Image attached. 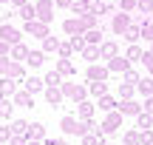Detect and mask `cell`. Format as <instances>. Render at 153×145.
Segmentation results:
<instances>
[{
  "mask_svg": "<svg viewBox=\"0 0 153 145\" xmlns=\"http://www.w3.org/2000/svg\"><path fill=\"white\" fill-rule=\"evenodd\" d=\"M119 128H122V114H119V111H111L108 117H105L102 123H99V134H102V137L116 134Z\"/></svg>",
  "mask_w": 153,
  "mask_h": 145,
  "instance_id": "6da1fadb",
  "label": "cell"
},
{
  "mask_svg": "<svg viewBox=\"0 0 153 145\" xmlns=\"http://www.w3.org/2000/svg\"><path fill=\"white\" fill-rule=\"evenodd\" d=\"M60 91H62V97H68V100H74V102H79V100L88 97V85H79V83H62Z\"/></svg>",
  "mask_w": 153,
  "mask_h": 145,
  "instance_id": "7a4b0ae2",
  "label": "cell"
},
{
  "mask_svg": "<svg viewBox=\"0 0 153 145\" xmlns=\"http://www.w3.org/2000/svg\"><path fill=\"white\" fill-rule=\"evenodd\" d=\"M34 11H37V20L51 23V17H54V0H37L34 3Z\"/></svg>",
  "mask_w": 153,
  "mask_h": 145,
  "instance_id": "3957f363",
  "label": "cell"
},
{
  "mask_svg": "<svg viewBox=\"0 0 153 145\" xmlns=\"http://www.w3.org/2000/svg\"><path fill=\"white\" fill-rule=\"evenodd\" d=\"M20 37H23V34L17 31L14 26H9V23H0V40H3V43L17 46V43H20Z\"/></svg>",
  "mask_w": 153,
  "mask_h": 145,
  "instance_id": "277c9868",
  "label": "cell"
},
{
  "mask_svg": "<svg viewBox=\"0 0 153 145\" xmlns=\"http://www.w3.org/2000/svg\"><path fill=\"white\" fill-rule=\"evenodd\" d=\"M26 34L45 40V37H48V23H43V20H28L26 23Z\"/></svg>",
  "mask_w": 153,
  "mask_h": 145,
  "instance_id": "5b68a950",
  "label": "cell"
},
{
  "mask_svg": "<svg viewBox=\"0 0 153 145\" xmlns=\"http://www.w3.org/2000/svg\"><path fill=\"white\" fill-rule=\"evenodd\" d=\"M131 26V14L128 11H116L114 20H111V28H114V34H125V28Z\"/></svg>",
  "mask_w": 153,
  "mask_h": 145,
  "instance_id": "8992f818",
  "label": "cell"
},
{
  "mask_svg": "<svg viewBox=\"0 0 153 145\" xmlns=\"http://www.w3.org/2000/svg\"><path fill=\"white\" fill-rule=\"evenodd\" d=\"M116 111L122 114V117H139V114H142V105H139L136 100H119V105H116Z\"/></svg>",
  "mask_w": 153,
  "mask_h": 145,
  "instance_id": "52a82bcc",
  "label": "cell"
},
{
  "mask_svg": "<svg viewBox=\"0 0 153 145\" xmlns=\"http://www.w3.org/2000/svg\"><path fill=\"white\" fill-rule=\"evenodd\" d=\"M116 54H119L116 40H102V43H99V60H114Z\"/></svg>",
  "mask_w": 153,
  "mask_h": 145,
  "instance_id": "ba28073f",
  "label": "cell"
},
{
  "mask_svg": "<svg viewBox=\"0 0 153 145\" xmlns=\"http://www.w3.org/2000/svg\"><path fill=\"white\" fill-rule=\"evenodd\" d=\"M108 66H97V63H91V66H88V80H91V83H105V80H108Z\"/></svg>",
  "mask_w": 153,
  "mask_h": 145,
  "instance_id": "9c48e42d",
  "label": "cell"
},
{
  "mask_svg": "<svg viewBox=\"0 0 153 145\" xmlns=\"http://www.w3.org/2000/svg\"><path fill=\"white\" fill-rule=\"evenodd\" d=\"M128 68H131V63H128L125 54H116L114 60H108V71H111V74H125Z\"/></svg>",
  "mask_w": 153,
  "mask_h": 145,
  "instance_id": "30bf717a",
  "label": "cell"
},
{
  "mask_svg": "<svg viewBox=\"0 0 153 145\" xmlns=\"http://www.w3.org/2000/svg\"><path fill=\"white\" fill-rule=\"evenodd\" d=\"M14 94H17V83L11 77H3L0 80V100H11Z\"/></svg>",
  "mask_w": 153,
  "mask_h": 145,
  "instance_id": "8fae6325",
  "label": "cell"
},
{
  "mask_svg": "<svg viewBox=\"0 0 153 145\" xmlns=\"http://www.w3.org/2000/svg\"><path fill=\"white\" fill-rule=\"evenodd\" d=\"M26 140H45V125L43 123H28V131H26Z\"/></svg>",
  "mask_w": 153,
  "mask_h": 145,
  "instance_id": "7c38bea8",
  "label": "cell"
},
{
  "mask_svg": "<svg viewBox=\"0 0 153 145\" xmlns=\"http://www.w3.org/2000/svg\"><path fill=\"white\" fill-rule=\"evenodd\" d=\"M23 83H26V91H28V94H40V91H45V83L40 77H34V74H28Z\"/></svg>",
  "mask_w": 153,
  "mask_h": 145,
  "instance_id": "4fadbf2b",
  "label": "cell"
},
{
  "mask_svg": "<svg viewBox=\"0 0 153 145\" xmlns=\"http://www.w3.org/2000/svg\"><path fill=\"white\" fill-rule=\"evenodd\" d=\"M43 63H45V51H43V49L28 51V57H26V66H28V68H40Z\"/></svg>",
  "mask_w": 153,
  "mask_h": 145,
  "instance_id": "5bb4252c",
  "label": "cell"
},
{
  "mask_svg": "<svg viewBox=\"0 0 153 145\" xmlns=\"http://www.w3.org/2000/svg\"><path fill=\"white\" fill-rule=\"evenodd\" d=\"M11 102H14V105H23V108H31L34 105V94H28V91L23 88V91H17V94L11 97Z\"/></svg>",
  "mask_w": 153,
  "mask_h": 145,
  "instance_id": "9a60e30c",
  "label": "cell"
},
{
  "mask_svg": "<svg viewBox=\"0 0 153 145\" xmlns=\"http://www.w3.org/2000/svg\"><path fill=\"white\" fill-rule=\"evenodd\" d=\"M91 117H94V102L79 100L76 102V120H91Z\"/></svg>",
  "mask_w": 153,
  "mask_h": 145,
  "instance_id": "2e32d148",
  "label": "cell"
},
{
  "mask_svg": "<svg viewBox=\"0 0 153 145\" xmlns=\"http://www.w3.org/2000/svg\"><path fill=\"white\" fill-rule=\"evenodd\" d=\"M57 74H60V77H74L76 74V66L71 60H57V68H54Z\"/></svg>",
  "mask_w": 153,
  "mask_h": 145,
  "instance_id": "e0dca14e",
  "label": "cell"
},
{
  "mask_svg": "<svg viewBox=\"0 0 153 145\" xmlns=\"http://www.w3.org/2000/svg\"><path fill=\"white\" fill-rule=\"evenodd\" d=\"M136 91L145 97V100H148V97H153V77H142V80L136 83Z\"/></svg>",
  "mask_w": 153,
  "mask_h": 145,
  "instance_id": "ac0fdd59",
  "label": "cell"
},
{
  "mask_svg": "<svg viewBox=\"0 0 153 145\" xmlns=\"http://www.w3.org/2000/svg\"><path fill=\"white\" fill-rule=\"evenodd\" d=\"M97 105H99V111L111 114V111H116V105H119V102H116L111 94H105V97H99V102H97Z\"/></svg>",
  "mask_w": 153,
  "mask_h": 145,
  "instance_id": "d6986e66",
  "label": "cell"
},
{
  "mask_svg": "<svg viewBox=\"0 0 153 145\" xmlns=\"http://www.w3.org/2000/svg\"><path fill=\"white\" fill-rule=\"evenodd\" d=\"M45 100H48L51 108H60V102H62V91H60V88H45Z\"/></svg>",
  "mask_w": 153,
  "mask_h": 145,
  "instance_id": "ffe728a7",
  "label": "cell"
},
{
  "mask_svg": "<svg viewBox=\"0 0 153 145\" xmlns=\"http://www.w3.org/2000/svg\"><path fill=\"white\" fill-rule=\"evenodd\" d=\"M62 31H65L68 37H76V34H82V31H79V20H76V17H68V20L62 23Z\"/></svg>",
  "mask_w": 153,
  "mask_h": 145,
  "instance_id": "44dd1931",
  "label": "cell"
},
{
  "mask_svg": "<svg viewBox=\"0 0 153 145\" xmlns=\"http://www.w3.org/2000/svg\"><path fill=\"white\" fill-rule=\"evenodd\" d=\"M82 37H85L88 46H99V43H102V28H88Z\"/></svg>",
  "mask_w": 153,
  "mask_h": 145,
  "instance_id": "7402d4cb",
  "label": "cell"
},
{
  "mask_svg": "<svg viewBox=\"0 0 153 145\" xmlns=\"http://www.w3.org/2000/svg\"><path fill=\"white\" fill-rule=\"evenodd\" d=\"M6 77H11V80H26V68H23V63H14V60H11Z\"/></svg>",
  "mask_w": 153,
  "mask_h": 145,
  "instance_id": "603a6c76",
  "label": "cell"
},
{
  "mask_svg": "<svg viewBox=\"0 0 153 145\" xmlns=\"http://www.w3.org/2000/svg\"><path fill=\"white\" fill-rule=\"evenodd\" d=\"M26 57H28V49L23 43L11 46V60H14V63H26Z\"/></svg>",
  "mask_w": 153,
  "mask_h": 145,
  "instance_id": "cb8c5ba5",
  "label": "cell"
},
{
  "mask_svg": "<svg viewBox=\"0 0 153 145\" xmlns=\"http://www.w3.org/2000/svg\"><path fill=\"white\" fill-rule=\"evenodd\" d=\"M153 128V117H150V114H139V117H136V131H150Z\"/></svg>",
  "mask_w": 153,
  "mask_h": 145,
  "instance_id": "d4e9b609",
  "label": "cell"
},
{
  "mask_svg": "<svg viewBox=\"0 0 153 145\" xmlns=\"http://www.w3.org/2000/svg\"><path fill=\"white\" fill-rule=\"evenodd\" d=\"M17 14L23 17V20H37V11H34V3H26V6H20V9H17Z\"/></svg>",
  "mask_w": 153,
  "mask_h": 145,
  "instance_id": "484cf974",
  "label": "cell"
},
{
  "mask_svg": "<svg viewBox=\"0 0 153 145\" xmlns=\"http://www.w3.org/2000/svg\"><path fill=\"white\" fill-rule=\"evenodd\" d=\"M122 37H125L128 43L133 46V43H136L139 37H142V26H128V28H125V34H122Z\"/></svg>",
  "mask_w": 153,
  "mask_h": 145,
  "instance_id": "4316f807",
  "label": "cell"
},
{
  "mask_svg": "<svg viewBox=\"0 0 153 145\" xmlns=\"http://www.w3.org/2000/svg\"><path fill=\"white\" fill-rule=\"evenodd\" d=\"M43 83H45V88H60V85H62V77H60L57 71H48V74L43 77Z\"/></svg>",
  "mask_w": 153,
  "mask_h": 145,
  "instance_id": "83f0119b",
  "label": "cell"
},
{
  "mask_svg": "<svg viewBox=\"0 0 153 145\" xmlns=\"http://www.w3.org/2000/svg\"><path fill=\"white\" fill-rule=\"evenodd\" d=\"M125 57H128V63H142V57H145V51H142V49H139V46H136V43H133V46H131V49H128V51H125Z\"/></svg>",
  "mask_w": 153,
  "mask_h": 145,
  "instance_id": "f1b7e54d",
  "label": "cell"
},
{
  "mask_svg": "<svg viewBox=\"0 0 153 145\" xmlns=\"http://www.w3.org/2000/svg\"><path fill=\"white\" fill-rule=\"evenodd\" d=\"M122 142L125 145H142V131H125L122 134Z\"/></svg>",
  "mask_w": 153,
  "mask_h": 145,
  "instance_id": "f546056e",
  "label": "cell"
},
{
  "mask_svg": "<svg viewBox=\"0 0 153 145\" xmlns=\"http://www.w3.org/2000/svg\"><path fill=\"white\" fill-rule=\"evenodd\" d=\"M26 131H28L26 120H14V123H11V137H26Z\"/></svg>",
  "mask_w": 153,
  "mask_h": 145,
  "instance_id": "4dcf8cb0",
  "label": "cell"
},
{
  "mask_svg": "<svg viewBox=\"0 0 153 145\" xmlns=\"http://www.w3.org/2000/svg\"><path fill=\"white\" fill-rule=\"evenodd\" d=\"M82 57H85L88 63H97L99 60V46H85V49H82Z\"/></svg>",
  "mask_w": 153,
  "mask_h": 145,
  "instance_id": "1f68e13d",
  "label": "cell"
},
{
  "mask_svg": "<svg viewBox=\"0 0 153 145\" xmlns=\"http://www.w3.org/2000/svg\"><path fill=\"white\" fill-rule=\"evenodd\" d=\"M57 49H60V40H57L54 34H48V37L43 40V51L48 54V51H57Z\"/></svg>",
  "mask_w": 153,
  "mask_h": 145,
  "instance_id": "d6a6232c",
  "label": "cell"
},
{
  "mask_svg": "<svg viewBox=\"0 0 153 145\" xmlns=\"http://www.w3.org/2000/svg\"><path fill=\"white\" fill-rule=\"evenodd\" d=\"M122 80H125L128 85H136V83H139L142 77H139V71H136V68H128V71L122 74Z\"/></svg>",
  "mask_w": 153,
  "mask_h": 145,
  "instance_id": "836d02e7",
  "label": "cell"
},
{
  "mask_svg": "<svg viewBox=\"0 0 153 145\" xmlns=\"http://www.w3.org/2000/svg\"><path fill=\"white\" fill-rule=\"evenodd\" d=\"M136 85H128V83H119V100H131Z\"/></svg>",
  "mask_w": 153,
  "mask_h": 145,
  "instance_id": "e575fe53",
  "label": "cell"
},
{
  "mask_svg": "<svg viewBox=\"0 0 153 145\" xmlns=\"http://www.w3.org/2000/svg\"><path fill=\"white\" fill-rule=\"evenodd\" d=\"M11 111H14V102H11V100H0V117L9 120V117H11Z\"/></svg>",
  "mask_w": 153,
  "mask_h": 145,
  "instance_id": "d590c367",
  "label": "cell"
},
{
  "mask_svg": "<svg viewBox=\"0 0 153 145\" xmlns=\"http://www.w3.org/2000/svg\"><path fill=\"white\" fill-rule=\"evenodd\" d=\"M88 91H91L94 97H105V91H108V85H105V83H91V85H88Z\"/></svg>",
  "mask_w": 153,
  "mask_h": 145,
  "instance_id": "8d00e7d4",
  "label": "cell"
},
{
  "mask_svg": "<svg viewBox=\"0 0 153 145\" xmlns=\"http://www.w3.org/2000/svg\"><path fill=\"white\" fill-rule=\"evenodd\" d=\"M71 11L76 17H82V14H88V0H76V3L71 6Z\"/></svg>",
  "mask_w": 153,
  "mask_h": 145,
  "instance_id": "74e56055",
  "label": "cell"
},
{
  "mask_svg": "<svg viewBox=\"0 0 153 145\" xmlns=\"http://www.w3.org/2000/svg\"><path fill=\"white\" fill-rule=\"evenodd\" d=\"M68 43H71V49H74V51H82V49H85V46H88L82 34H76V37H71V40H68Z\"/></svg>",
  "mask_w": 153,
  "mask_h": 145,
  "instance_id": "f35d334b",
  "label": "cell"
},
{
  "mask_svg": "<svg viewBox=\"0 0 153 145\" xmlns=\"http://www.w3.org/2000/svg\"><path fill=\"white\" fill-rule=\"evenodd\" d=\"M99 137H102L99 131H91V134L82 137V145H99Z\"/></svg>",
  "mask_w": 153,
  "mask_h": 145,
  "instance_id": "ab89813d",
  "label": "cell"
},
{
  "mask_svg": "<svg viewBox=\"0 0 153 145\" xmlns=\"http://www.w3.org/2000/svg\"><path fill=\"white\" fill-rule=\"evenodd\" d=\"M71 43H60V49H57V54H60V60H68V57H71Z\"/></svg>",
  "mask_w": 153,
  "mask_h": 145,
  "instance_id": "60d3db41",
  "label": "cell"
},
{
  "mask_svg": "<svg viewBox=\"0 0 153 145\" xmlns=\"http://www.w3.org/2000/svg\"><path fill=\"white\" fill-rule=\"evenodd\" d=\"M142 66H145V71H148V74H153V51H145Z\"/></svg>",
  "mask_w": 153,
  "mask_h": 145,
  "instance_id": "b9f144b4",
  "label": "cell"
},
{
  "mask_svg": "<svg viewBox=\"0 0 153 145\" xmlns=\"http://www.w3.org/2000/svg\"><path fill=\"white\" fill-rule=\"evenodd\" d=\"M119 3H122V11H128V14L139 9V0H119Z\"/></svg>",
  "mask_w": 153,
  "mask_h": 145,
  "instance_id": "7bdbcfd3",
  "label": "cell"
},
{
  "mask_svg": "<svg viewBox=\"0 0 153 145\" xmlns=\"http://www.w3.org/2000/svg\"><path fill=\"white\" fill-rule=\"evenodd\" d=\"M139 11H142V14H150L153 11V0H139Z\"/></svg>",
  "mask_w": 153,
  "mask_h": 145,
  "instance_id": "ee69618b",
  "label": "cell"
},
{
  "mask_svg": "<svg viewBox=\"0 0 153 145\" xmlns=\"http://www.w3.org/2000/svg\"><path fill=\"white\" fill-rule=\"evenodd\" d=\"M142 37L153 43V23H145V26H142Z\"/></svg>",
  "mask_w": 153,
  "mask_h": 145,
  "instance_id": "f6af8a7d",
  "label": "cell"
},
{
  "mask_svg": "<svg viewBox=\"0 0 153 145\" xmlns=\"http://www.w3.org/2000/svg\"><path fill=\"white\" fill-rule=\"evenodd\" d=\"M9 66H11V57H0V74H9Z\"/></svg>",
  "mask_w": 153,
  "mask_h": 145,
  "instance_id": "bcb514c9",
  "label": "cell"
},
{
  "mask_svg": "<svg viewBox=\"0 0 153 145\" xmlns=\"http://www.w3.org/2000/svg\"><path fill=\"white\" fill-rule=\"evenodd\" d=\"M9 140H11V128L3 125V128H0V142H9Z\"/></svg>",
  "mask_w": 153,
  "mask_h": 145,
  "instance_id": "7dc6e473",
  "label": "cell"
},
{
  "mask_svg": "<svg viewBox=\"0 0 153 145\" xmlns=\"http://www.w3.org/2000/svg\"><path fill=\"white\" fill-rule=\"evenodd\" d=\"M142 145H153V131H142Z\"/></svg>",
  "mask_w": 153,
  "mask_h": 145,
  "instance_id": "c3c4849f",
  "label": "cell"
},
{
  "mask_svg": "<svg viewBox=\"0 0 153 145\" xmlns=\"http://www.w3.org/2000/svg\"><path fill=\"white\" fill-rule=\"evenodd\" d=\"M142 111H145V114H150V117H153V97H148V100H145V108H142Z\"/></svg>",
  "mask_w": 153,
  "mask_h": 145,
  "instance_id": "681fc988",
  "label": "cell"
},
{
  "mask_svg": "<svg viewBox=\"0 0 153 145\" xmlns=\"http://www.w3.org/2000/svg\"><path fill=\"white\" fill-rule=\"evenodd\" d=\"M9 145H28V140H26V137H11Z\"/></svg>",
  "mask_w": 153,
  "mask_h": 145,
  "instance_id": "f907efd6",
  "label": "cell"
},
{
  "mask_svg": "<svg viewBox=\"0 0 153 145\" xmlns=\"http://www.w3.org/2000/svg\"><path fill=\"white\" fill-rule=\"evenodd\" d=\"M6 54H11V46H9V43H3V40H0V57H6Z\"/></svg>",
  "mask_w": 153,
  "mask_h": 145,
  "instance_id": "816d5d0a",
  "label": "cell"
},
{
  "mask_svg": "<svg viewBox=\"0 0 153 145\" xmlns=\"http://www.w3.org/2000/svg\"><path fill=\"white\" fill-rule=\"evenodd\" d=\"M54 3H57V6H62V9H71L76 0H54Z\"/></svg>",
  "mask_w": 153,
  "mask_h": 145,
  "instance_id": "f5cc1de1",
  "label": "cell"
},
{
  "mask_svg": "<svg viewBox=\"0 0 153 145\" xmlns=\"http://www.w3.org/2000/svg\"><path fill=\"white\" fill-rule=\"evenodd\" d=\"M43 145H68L65 140H43Z\"/></svg>",
  "mask_w": 153,
  "mask_h": 145,
  "instance_id": "db71d44e",
  "label": "cell"
},
{
  "mask_svg": "<svg viewBox=\"0 0 153 145\" xmlns=\"http://www.w3.org/2000/svg\"><path fill=\"white\" fill-rule=\"evenodd\" d=\"M9 3H11V6H14V9H20V6H26V3H28V0H9Z\"/></svg>",
  "mask_w": 153,
  "mask_h": 145,
  "instance_id": "11a10c76",
  "label": "cell"
},
{
  "mask_svg": "<svg viewBox=\"0 0 153 145\" xmlns=\"http://www.w3.org/2000/svg\"><path fill=\"white\" fill-rule=\"evenodd\" d=\"M28 145H43V142H40V140H28Z\"/></svg>",
  "mask_w": 153,
  "mask_h": 145,
  "instance_id": "9f6ffc18",
  "label": "cell"
},
{
  "mask_svg": "<svg viewBox=\"0 0 153 145\" xmlns=\"http://www.w3.org/2000/svg\"><path fill=\"white\" fill-rule=\"evenodd\" d=\"M99 145H108V140H99Z\"/></svg>",
  "mask_w": 153,
  "mask_h": 145,
  "instance_id": "6f0895ef",
  "label": "cell"
},
{
  "mask_svg": "<svg viewBox=\"0 0 153 145\" xmlns=\"http://www.w3.org/2000/svg\"><path fill=\"white\" fill-rule=\"evenodd\" d=\"M0 3H9V0H0Z\"/></svg>",
  "mask_w": 153,
  "mask_h": 145,
  "instance_id": "680465c9",
  "label": "cell"
}]
</instances>
